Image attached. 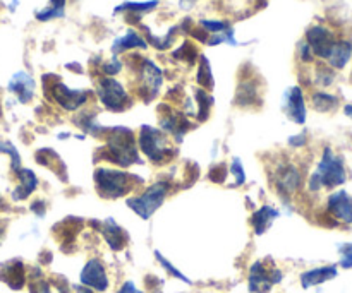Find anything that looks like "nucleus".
<instances>
[{
	"label": "nucleus",
	"mask_w": 352,
	"mask_h": 293,
	"mask_svg": "<svg viewBox=\"0 0 352 293\" xmlns=\"http://www.w3.org/2000/svg\"><path fill=\"white\" fill-rule=\"evenodd\" d=\"M100 156L112 165L128 168L132 165H141L138 142L134 132L122 125L108 127L105 134V148L100 149Z\"/></svg>",
	"instance_id": "1"
},
{
	"label": "nucleus",
	"mask_w": 352,
	"mask_h": 293,
	"mask_svg": "<svg viewBox=\"0 0 352 293\" xmlns=\"http://www.w3.org/2000/svg\"><path fill=\"white\" fill-rule=\"evenodd\" d=\"M136 142H138L139 151L153 165H165L177 155L176 148H172V144H170L169 136L162 129H156L153 125L143 124L139 127Z\"/></svg>",
	"instance_id": "2"
},
{
	"label": "nucleus",
	"mask_w": 352,
	"mask_h": 293,
	"mask_svg": "<svg viewBox=\"0 0 352 293\" xmlns=\"http://www.w3.org/2000/svg\"><path fill=\"white\" fill-rule=\"evenodd\" d=\"M134 179L138 177H132L117 168H108V166H98L93 173L97 192L107 199H119V197L132 192V189L136 187Z\"/></svg>",
	"instance_id": "3"
},
{
	"label": "nucleus",
	"mask_w": 352,
	"mask_h": 293,
	"mask_svg": "<svg viewBox=\"0 0 352 293\" xmlns=\"http://www.w3.org/2000/svg\"><path fill=\"white\" fill-rule=\"evenodd\" d=\"M345 182V168L344 163L338 156L333 155L330 148L323 151L320 163L316 166V172L309 177V187L311 192H318L320 189L327 187V189H333V187L342 186Z\"/></svg>",
	"instance_id": "4"
},
{
	"label": "nucleus",
	"mask_w": 352,
	"mask_h": 293,
	"mask_svg": "<svg viewBox=\"0 0 352 293\" xmlns=\"http://www.w3.org/2000/svg\"><path fill=\"white\" fill-rule=\"evenodd\" d=\"M170 189H172V186H170L169 180H156L152 186L146 187L141 194L128 197L129 209L134 211L141 220H150L165 203Z\"/></svg>",
	"instance_id": "5"
},
{
	"label": "nucleus",
	"mask_w": 352,
	"mask_h": 293,
	"mask_svg": "<svg viewBox=\"0 0 352 293\" xmlns=\"http://www.w3.org/2000/svg\"><path fill=\"white\" fill-rule=\"evenodd\" d=\"M97 97L108 112H126L132 107V100L122 83L114 77H100L97 81Z\"/></svg>",
	"instance_id": "6"
},
{
	"label": "nucleus",
	"mask_w": 352,
	"mask_h": 293,
	"mask_svg": "<svg viewBox=\"0 0 352 293\" xmlns=\"http://www.w3.org/2000/svg\"><path fill=\"white\" fill-rule=\"evenodd\" d=\"M138 94L145 101L159 97L163 86V73L153 60L141 59L138 67Z\"/></svg>",
	"instance_id": "7"
},
{
	"label": "nucleus",
	"mask_w": 352,
	"mask_h": 293,
	"mask_svg": "<svg viewBox=\"0 0 352 293\" xmlns=\"http://www.w3.org/2000/svg\"><path fill=\"white\" fill-rule=\"evenodd\" d=\"M270 182L275 187L277 194H279L283 201H287L290 196H294V194L301 189L303 177H301L299 168H297L296 165H292V163H280L279 166L273 168Z\"/></svg>",
	"instance_id": "8"
},
{
	"label": "nucleus",
	"mask_w": 352,
	"mask_h": 293,
	"mask_svg": "<svg viewBox=\"0 0 352 293\" xmlns=\"http://www.w3.org/2000/svg\"><path fill=\"white\" fill-rule=\"evenodd\" d=\"M50 94H52V100L66 112H78L90 100V91L71 90L60 81L50 84Z\"/></svg>",
	"instance_id": "9"
},
{
	"label": "nucleus",
	"mask_w": 352,
	"mask_h": 293,
	"mask_svg": "<svg viewBox=\"0 0 352 293\" xmlns=\"http://www.w3.org/2000/svg\"><path fill=\"white\" fill-rule=\"evenodd\" d=\"M282 272L279 269H268L265 262L256 261L249 269V292L251 293H266L272 290L273 285L282 281Z\"/></svg>",
	"instance_id": "10"
},
{
	"label": "nucleus",
	"mask_w": 352,
	"mask_h": 293,
	"mask_svg": "<svg viewBox=\"0 0 352 293\" xmlns=\"http://www.w3.org/2000/svg\"><path fill=\"white\" fill-rule=\"evenodd\" d=\"M282 110L289 120L296 125L306 124V101H304L303 90L299 86H290L282 94Z\"/></svg>",
	"instance_id": "11"
},
{
	"label": "nucleus",
	"mask_w": 352,
	"mask_h": 293,
	"mask_svg": "<svg viewBox=\"0 0 352 293\" xmlns=\"http://www.w3.org/2000/svg\"><path fill=\"white\" fill-rule=\"evenodd\" d=\"M163 108L162 115H160V129L165 132L167 136H172L174 139H177V142H183L184 136L189 131V120H187L186 114L184 112L176 110V108L169 107H160Z\"/></svg>",
	"instance_id": "12"
},
{
	"label": "nucleus",
	"mask_w": 352,
	"mask_h": 293,
	"mask_svg": "<svg viewBox=\"0 0 352 293\" xmlns=\"http://www.w3.org/2000/svg\"><path fill=\"white\" fill-rule=\"evenodd\" d=\"M81 285L88 286L90 290H97V292H105L108 288V275L105 264L100 259H90L81 269Z\"/></svg>",
	"instance_id": "13"
},
{
	"label": "nucleus",
	"mask_w": 352,
	"mask_h": 293,
	"mask_svg": "<svg viewBox=\"0 0 352 293\" xmlns=\"http://www.w3.org/2000/svg\"><path fill=\"white\" fill-rule=\"evenodd\" d=\"M306 43L309 45L313 55L327 60L331 47L335 45L333 33L325 28V26H311L306 31Z\"/></svg>",
	"instance_id": "14"
},
{
	"label": "nucleus",
	"mask_w": 352,
	"mask_h": 293,
	"mask_svg": "<svg viewBox=\"0 0 352 293\" xmlns=\"http://www.w3.org/2000/svg\"><path fill=\"white\" fill-rule=\"evenodd\" d=\"M8 90L11 91L12 94H16V98H18L21 103H30V101L35 98L36 83L28 73L19 71V73H16L14 76L11 77Z\"/></svg>",
	"instance_id": "15"
},
{
	"label": "nucleus",
	"mask_w": 352,
	"mask_h": 293,
	"mask_svg": "<svg viewBox=\"0 0 352 293\" xmlns=\"http://www.w3.org/2000/svg\"><path fill=\"white\" fill-rule=\"evenodd\" d=\"M328 211L344 223H352V197L345 190H337L328 197Z\"/></svg>",
	"instance_id": "16"
},
{
	"label": "nucleus",
	"mask_w": 352,
	"mask_h": 293,
	"mask_svg": "<svg viewBox=\"0 0 352 293\" xmlns=\"http://www.w3.org/2000/svg\"><path fill=\"white\" fill-rule=\"evenodd\" d=\"M146 50L148 49V43L145 42V38L139 36V33H136L134 29H128L122 36L114 40L112 43V55H121V53L128 52V50Z\"/></svg>",
	"instance_id": "17"
},
{
	"label": "nucleus",
	"mask_w": 352,
	"mask_h": 293,
	"mask_svg": "<svg viewBox=\"0 0 352 293\" xmlns=\"http://www.w3.org/2000/svg\"><path fill=\"white\" fill-rule=\"evenodd\" d=\"M18 187L14 189L12 192V199L14 201H25L32 196L33 192L36 190L38 187V179H36L35 172L30 168H21L18 172Z\"/></svg>",
	"instance_id": "18"
},
{
	"label": "nucleus",
	"mask_w": 352,
	"mask_h": 293,
	"mask_svg": "<svg viewBox=\"0 0 352 293\" xmlns=\"http://www.w3.org/2000/svg\"><path fill=\"white\" fill-rule=\"evenodd\" d=\"M280 216V211L277 207L265 204L259 209H256L251 216V225L255 228L256 235H263L270 227L273 225V221Z\"/></svg>",
	"instance_id": "19"
},
{
	"label": "nucleus",
	"mask_w": 352,
	"mask_h": 293,
	"mask_svg": "<svg viewBox=\"0 0 352 293\" xmlns=\"http://www.w3.org/2000/svg\"><path fill=\"white\" fill-rule=\"evenodd\" d=\"M102 233H104L105 240H107L108 247L112 251H121V249H124L126 242H128V235L115 223L114 218H107L104 221V225H102Z\"/></svg>",
	"instance_id": "20"
},
{
	"label": "nucleus",
	"mask_w": 352,
	"mask_h": 293,
	"mask_svg": "<svg viewBox=\"0 0 352 293\" xmlns=\"http://www.w3.org/2000/svg\"><path fill=\"white\" fill-rule=\"evenodd\" d=\"M337 276V266H323V268H314L301 275V285L303 288L321 285V283L333 279Z\"/></svg>",
	"instance_id": "21"
},
{
	"label": "nucleus",
	"mask_w": 352,
	"mask_h": 293,
	"mask_svg": "<svg viewBox=\"0 0 352 293\" xmlns=\"http://www.w3.org/2000/svg\"><path fill=\"white\" fill-rule=\"evenodd\" d=\"M0 278L4 279L11 288L19 290L25 285V266L19 261L8 262L5 266H2V275Z\"/></svg>",
	"instance_id": "22"
},
{
	"label": "nucleus",
	"mask_w": 352,
	"mask_h": 293,
	"mask_svg": "<svg viewBox=\"0 0 352 293\" xmlns=\"http://www.w3.org/2000/svg\"><path fill=\"white\" fill-rule=\"evenodd\" d=\"M256 101H258V83L255 79L242 81L235 93V103L239 107H253Z\"/></svg>",
	"instance_id": "23"
},
{
	"label": "nucleus",
	"mask_w": 352,
	"mask_h": 293,
	"mask_svg": "<svg viewBox=\"0 0 352 293\" xmlns=\"http://www.w3.org/2000/svg\"><path fill=\"white\" fill-rule=\"evenodd\" d=\"M352 55V45L349 42H335L331 47L330 53H328L327 60L333 69H344L345 64L349 62Z\"/></svg>",
	"instance_id": "24"
},
{
	"label": "nucleus",
	"mask_w": 352,
	"mask_h": 293,
	"mask_svg": "<svg viewBox=\"0 0 352 293\" xmlns=\"http://www.w3.org/2000/svg\"><path fill=\"white\" fill-rule=\"evenodd\" d=\"M159 0H148V2H122V4H119L114 9V14L122 12V14H132L136 18H139V16L146 14V12L155 11L159 8Z\"/></svg>",
	"instance_id": "25"
},
{
	"label": "nucleus",
	"mask_w": 352,
	"mask_h": 293,
	"mask_svg": "<svg viewBox=\"0 0 352 293\" xmlns=\"http://www.w3.org/2000/svg\"><path fill=\"white\" fill-rule=\"evenodd\" d=\"M76 125L83 129L84 134H91L93 138H102L104 134H107L108 129L98 124L97 114H93V112H83V114L76 118Z\"/></svg>",
	"instance_id": "26"
},
{
	"label": "nucleus",
	"mask_w": 352,
	"mask_h": 293,
	"mask_svg": "<svg viewBox=\"0 0 352 293\" xmlns=\"http://www.w3.org/2000/svg\"><path fill=\"white\" fill-rule=\"evenodd\" d=\"M66 2L67 0H49V5L42 11H36L35 18L42 23L64 18L66 16Z\"/></svg>",
	"instance_id": "27"
},
{
	"label": "nucleus",
	"mask_w": 352,
	"mask_h": 293,
	"mask_svg": "<svg viewBox=\"0 0 352 293\" xmlns=\"http://www.w3.org/2000/svg\"><path fill=\"white\" fill-rule=\"evenodd\" d=\"M215 103V98L208 94L204 90L196 91V117L200 122H204L210 117L211 107Z\"/></svg>",
	"instance_id": "28"
},
{
	"label": "nucleus",
	"mask_w": 352,
	"mask_h": 293,
	"mask_svg": "<svg viewBox=\"0 0 352 293\" xmlns=\"http://www.w3.org/2000/svg\"><path fill=\"white\" fill-rule=\"evenodd\" d=\"M196 81H198V84L203 88V90H213V86H215L213 73H211L210 60H208L204 55L200 57V67H198Z\"/></svg>",
	"instance_id": "29"
},
{
	"label": "nucleus",
	"mask_w": 352,
	"mask_h": 293,
	"mask_svg": "<svg viewBox=\"0 0 352 293\" xmlns=\"http://www.w3.org/2000/svg\"><path fill=\"white\" fill-rule=\"evenodd\" d=\"M311 103H313V107L318 112H330L338 105V98L333 97V94L321 93L320 91V93H314L311 97Z\"/></svg>",
	"instance_id": "30"
},
{
	"label": "nucleus",
	"mask_w": 352,
	"mask_h": 293,
	"mask_svg": "<svg viewBox=\"0 0 352 293\" xmlns=\"http://www.w3.org/2000/svg\"><path fill=\"white\" fill-rule=\"evenodd\" d=\"M172 55L176 60H180V62H186V64H189V66H193L194 60H196V57H198V52H196V49H194L193 43L184 42L179 49L174 50Z\"/></svg>",
	"instance_id": "31"
},
{
	"label": "nucleus",
	"mask_w": 352,
	"mask_h": 293,
	"mask_svg": "<svg viewBox=\"0 0 352 293\" xmlns=\"http://www.w3.org/2000/svg\"><path fill=\"white\" fill-rule=\"evenodd\" d=\"M222 43H227V45H231V47H237L239 45V42L235 40L234 28L227 29V31L217 33V35H210L207 40V45H210V47L222 45Z\"/></svg>",
	"instance_id": "32"
},
{
	"label": "nucleus",
	"mask_w": 352,
	"mask_h": 293,
	"mask_svg": "<svg viewBox=\"0 0 352 293\" xmlns=\"http://www.w3.org/2000/svg\"><path fill=\"white\" fill-rule=\"evenodd\" d=\"M0 153H5V155L11 156V165H12V170H14L16 173H18L19 170L23 168V166H21V155H19V151L16 149V146L12 144V142L2 141V139H0Z\"/></svg>",
	"instance_id": "33"
},
{
	"label": "nucleus",
	"mask_w": 352,
	"mask_h": 293,
	"mask_svg": "<svg viewBox=\"0 0 352 293\" xmlns=\"http://www.w3.org/2000/svg\"><path fill=\"white\" fill-rule=\"evenodd\" d=\"M200 26L208 35H217V33L227 31V29L232 28L227 21H217V19H201Z\"/></svg>",
	"instance_id": "34"
},
{
	"label": "nucleus",
	"mask_w": 352,
	"mask_h": 293,
	"mask_svg": "<svg viewBox=\"0 0 352 293\" xmlns=\"http://www.w3.org/2000/svg\"><path fill=\"white\" fill-rule=\"evenodd\" d=\"M228 173L235 179V182L232 183V187H239L246 182V172H244V165H242L241 158H232L231 165H228Z\"/></svg>",
	"instance_id": "35"
},
{
	"label": "nucleus",
	"mask_w": 352,
	"mask_h": 293,
	"mask_svg": "<svg viewBox=\"0 0 352 293\" xmlns=\"http://www.w3.org/2000/svg\"><path fill=\"white\" fill-rule=\"evenodd\" d=\"M155 257H156V261L160 262V266H162V268H165L167 271L170 272V275L176 276V278H177V279H180V281H184V283H187V285H191V279L187 278V276H184L183 272H180L179 269L176 268V266L170 264V261H167V259L163 257L162 254H160V251H155Z\"/></svg>",
	"instance_id": "36"
},
{
	"label": "nucleus",
	"mask_w": 352,
	"mask_h": 293,
	"mask_svg": "<svg viewBox=\"0 0 352 293\" xmlns=\"http://www.w3.org/2000/svg\"><path fill=\"white\" fill-rule=\"evenodd\" d=\"M122 71V62L119 60V57L112 55L110 60H107V62H104V66H102V73H104V76L107 77H112L115 76V74H119Z\"/></svg>",
	"instance_id": "37"
},
{
	"label": "nucleus",
	"mask_w": 352,
	"mask_h": 293,
	"mask_svg": "<svg viewBox=\"0 0 352 293\" xmlns=\"http://www.w3.org/2000/svg\"><path fill=\"white\" fill-rule=\"evenodd\" d=\"M333 73H331L328 67H318L316 71V83L320 84V86H330L331 81H333Z\"/></svg>",
	"instance_id": "38"
},
{
	"label": "nucleus",
	"mask_w": 352,
	"mask_h": 293,
	"mask_svg": "<svg viewBox=\"0 0 352 293\" xmlns=\"http://www.w3.org/2000/svg\"><path fill=\"white\" fill-rule=\"evenodd\" d=\"M338 252H340V266L345 269L352 268V244H344L338 247Z\"/></svg>",
	"instance_id": "39"
},
{
	"label": "nucleus",
	"mask_w": 352,
	"mask_h": 293,
	"mask_svg": "<svg viewBox=\"0 0 352 293\" xmlns=\"http://www.w3.org/2000/svg\"><path fill=\"white\" fill-rule=\"evenodd\" d=\"M227 175H228V168L224 165V163H220V165H217V166H213V168H211L210 175H208V177H210L213 182L222 183L225 179H227Z\"/></svg>",
	"instance_id": "40"
},
{
	"label": "nucleus",
	"mask_w": 352,
	"mask_h": 293,
	"mask_svg": "<svg viewBox=\"0 0 352 293\" xmlns=\"http://www.w3.org/2000/svg\"><path fill=\"white\" fill-rule=\"evenodd\" d=\"M299 57L303 62H311L313 60V52H311L309 45L306 42L299 43Z\"/></svg>",
	"instance_id": "41"
},
{
	"label": "nucleus",
	"mask_w": 352,
	"mask_h": 293,
	"mask_svg": "<svg viewBox=\"0 0 352 293\" xmlns=\"http://www.w3.org/2000/svg\"><path fill=\"white\" fill-rule=\"evenodd\" d=\"M306 144V134H299V136H292V138H289V146H292V148H303V146Z\"/></svg>",
	"instance_id": "42"
},
{
	"label": "nucleus",
	"mask_w": 352,
	"mask_h": 293,
	"mask_svg": "<svg viewBox=\"0 0 352 293\" xmlns=\"http://www.w3.org/2000/svg\"><path fill=\"white\" fill-rule=\"evenodd\" d=\"M32 211L36 214V216L43 218V216H45V213H47L45 203H43V201H35V203L32 204Z\"/></svg>",
	"instance_id": "43"
},
{
	"label": "nucleus",
	"mask_w": 352,
	"mask_h": 293,
	"mask_svg": "<svg viewBox=\"0 0 352 293\" xmlns=\"http://www.w3.org/2000/svg\"><path fill=\"white\" fill-rule=\"evenodd\" d=\"M198 2L200 0H177V5H179L180 11H191Z\"/></svg>",
	"instance_id": "44"
},
{
	"label": "nucleus",
	"mask_w": 352,
	"mask_h": 293,
	"mask_svg": "<svg viewBox=\"0 0 352 293\" xmlns=\"http://www.w3.org/2000/svg\"><path fill=\"white\" fill-rule=\"evenodd\" d=\"M117 293H141L132 281H126Z\"/></svg>",
	"instance_id": "45"
},
{
	"label": "nucleus",
	"mask_w": 352,
	"mask_h": 293,
	"mask_svg": "<svg viewBox=\"0 0 352 293\" xmlns=\"http://www.w3.org/2000/svg\"><path fill=\"white\" fill-rule=\"evenodd\" d=\"M344 114L347 115L349 118H352V103H351V105H345V108H344Z\"/></svg>",
	"instance_id": "46"
},
{
	"label": "nucleus",
	"mask_w": 352,
	"mask_h": 293,
	"mask_svg": "<svg viewBox=\"0 0 352 293\" xmlns=\"http://www.w3.org/2000/svg\"><path fill=\"white\" fill-rule=\"evenodd\" d=\"M2 231H4V227H2V225H0V237H2Z\"/></svg>",
	"instance_id": "47"
}]
</instances>
